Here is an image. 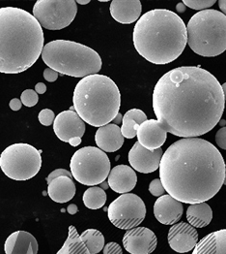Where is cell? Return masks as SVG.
Wrapping results in <instances>:
<instances>
[{"label": "cell", "mask_w": 226, "mask_h": 254, "mask_svg": "<svg viewBox=\"0 0 226 254\" xmlns=\"http://www.w3.org/2000/svg\"><path fill=\"white\" fill-rule=\"evenodd\" d=\"M41 57L48 68L75 78L83 79L98 74L103 65L96 51L81 43L69 40H54L45 44Z\"/></svg>", "instance_id": "8992f818"}, {"label": "cell", "mask_w": 226, "mask_h": 254, "mask_svg": "<svg viewBox=\"0 0 226 254\" xmlns=\"http://www.w3.org/2000/svg\"><path fill=\"white\" fill-rule=\"evenodd\" d=\"M125 250L131 254H152L158 245V239L152 230L146 227H136L123 237Z\"/></svg>", "instance_id": "7c38bea8"}, {"label": "cell", "mask_w": 226, "mask_h": 254, "mask_svg": "<svg viewBox=\"0 0 226 254\" xmlns=\"http://www.w3.org/2000/svg\"><path fill=\"white\" fill-rule=\"evenodd\" d=\"M222 88H223V91H224V94H225V99L226 101V83H225L224 85H222Z\"/></svg>", "instance_id": "f6af8a7d"}, {"label": "cell", "mask_w": 226, "mask_h": 254, "mask_svg": "<svg viewBox=\"0 0 226 254\" xmlns=\"http://www.w3.org/2000/svg\"><path fill=\"white\" fill-rule=\"evenodd\" d=\"M149 191L153 196H156V197H161L165 194V188L160 179H156L151 182L149 186Z\"/></svg>", "instance_id": "1f68e13d"}, {"label": "cell", "mask_w": 226, "mask_h": 254, "mask_svg": "<svg viewBox=\"0 0 226 254\" xmlns=\"http://www.w3.org/2000/svg\"><path fill=\"white\" fill-rule=\"evenodd\" d=\"M147 121V116L139 109H132L123 116L121 133L126 139H134L141 124Z\"/></svg>", "instance_id": "d4e9b609"}, {"label": "cell", "mask_w": 226, "mask_h": 254, "mask_svg": "<svg viewBox=\"0 0 226 254\" xmlns=\"http://www.w3.org/2000/svg\"><path fill=\"white\" fill-rule=\"evenodd\" d=\"M74 109L85 124L102 127L119 114L121 94L117 85L107 76L95 74L82 79L75 87Z\"/></svg>", "instance_id": "5b68a950"}, {"label": "cell", "mask_w": 226, "mask_h": 254, "mask_svg": "<svg viewBox=\"0 0 226 254\" xmlns=\"http://www.w3.org/2000/svg\"><path fill=\"white\" fill-rule=\"evenodd\" d=\"M110 222L122 230L137 227L146 216V207L142 199L133 193H125L116 198L108 207Z\"/></svg>", "instance_id": "8fae6325"}, {"label": "cell", "mask_w": 226, "mask_h": 254, "mask_svg": "<svg viewBox=\"0 0 226 254\" xmlns=\"http://www.w3.org/2000/svg\"><path fill=\"white\" fill-rule=\"evenodd\" d=\"M73 178L83 186L103 184L110 173V160L107 154L96 147H84L77 150L70 163Z\"/></svg>", "instance_id": "ba28073f"}, {"label": "cell", "mask_w": 226, "mask_h": 254, "mask_svg": "<svg viewBox=\"0 0 226 254\" xmlns=\"http://www.w3.org/2000/svg\"><path fill=\"white\" fill-rule=\"evenodd\" d=\"M35 91L38 94H44L46 91V86L43 83H38L37 85H35Z\"/></svg>", "instance_id": "74e56055"}, {"label": "cell", "mask_w": 226, "mask_h": 254, "mask_svg": "<svg viewBox=\"0 0 226 254\" xmlns=\"http://www.w3.org/2000/svg\"><path fill=\"white\" fill-rule=\"evenodd\" d=\"M163 155L164 151L162 148L151 151L136 142L129 152V162L133 169L139 173L149 174L160 168Z\"/></svg>", "instance_id": "5bb4252c"}, {"label": "cell", "mask_w": 226, "mask_h": 254, "mask_svg": "<svg viewBox=\"0 0 226 254\" xmlns=\"http://www.w3.org/2000/svg\"><path fill=\"white\" fill-rule=\"evenodd\" d=\"M56 254H91L75 226L69 227L68 238Z\"/></svg>", "instance_id": "484cf974"}, {"label": "cell", "mask_w": 226, "mask_h": 254, "mask_svg": "<svg viewBox=\"0 0 226 254\" xmlns=\"http://www.w3.org/2000/svg\"><path fill=\"white\" fill-rule=\"evenodd\" d=\"M39 246L32 234L17 231L11 234L4 245L6 254H37Z\"/></svg>", "instance_id": "ffe728a7"}, {"label": "cell", "mask_w": 226, "mask_h": 254, "mask_svg": "<svg viewBox=\"0 0 226 254\" xmlns=\"http://www.w3.org/2000/svg\"><path fill=\"white\" fill-rule=\"evenodd\" d=\"M47 194L56 203H67L76 194V186L69 177H59L48 184Z\"/></svg>", "instance_id": "603a6c76"}, {"label": "cell", "mask_w": 226, "mask_h": 254, "mask_svg": "<svg viewBox=\"0 0 226 254\" xmlns=\"http://www.w3.org/2000/svg\"><path fill=\"white\" fill-rule=\"evenodd\" d=\"M53 131L62 142L69 143L72 138H83L85 123L75 111H64L56 116L53 122Z\"/></svg>", "instance_id": "4fadbf2b"}, {"label": "cell", "mask_w": 226, "mask_h": 254, "mask_svg": "<svg viewBox=\"0 0 226 254\" xmlns=\"http://www.w3.org/2000/svg\"><path fill=\"white\" fill-rule=\"evenodd\" d=\"M103 254H123L121 247L117 243H108L103 248Z\"/></svg>", "instance_id": "836d02e7"}, {"label": "cell", "mask_w": 226, "mask_h": 254, "mask_svg": "<svg viewBox=\"0 0 226 254\" xmlns=\"http://www.w3.org/2000/svg\"><path fill=\"white\" fill-rule=\"evenodd\" d=\"M184 208L181 202L170 195L161 196L154 204V214L159 222L165 225L176 224L183 215Z\"/></svg>", "instance_id": "2e32d148"}, {"label": "cell", "mask_w": 226, "mask_h": 254, "mask_svg": "<svg viewBox=\"0 0 226 254\" xmlns=\"http://www.w3.org/2000/svg\"><path fill=\"white\" fill-rule=\"evenodd\" d=\"M109 10L115 21L122 24H131L140 19L142 6L139 0H114Z\"/></svg>", "instance_id": "d6986e66"}, {"label": "cell", "mask_w": 226, "mask_h": 254, "mask_svg": "<svg viewBox=\"0 0 226 254\" xmlns=\"http://www.w3.org/2000/svg\"><path fill=\"white\" fill-rule=\"evenodd\" d=\"M44 32L29 12L17 7L0 8V73L20 74L42 55Z\"/></svg>", "instance_id": "3957f363"}, {"label": "cell", "mask_w": 226, "mask_h": 254, "mask_svg": "<svg viewBox=\"0 0 226 254\" xmlns=\"http://www.w3.org/2000/svg\"><path fill=\"white\" fill-rule=\"evenodd\" d=\"M69 144H70L72 147H78L79 145L82 144V138H80V137L72 138V139L69 141Z\"/></svg>", "instance_id": "f35d334b"}, {"label": "cell", "mask_w": 226, "mask_h": 254, "mask_svg": "<svg viewBox=\"0 0 226 254\" xmlns=\"http://www.w3.org/2000/svg\"><path fill=\"white\" fill-rule=\"evenodd\" d=\"M77 3H79V4H82V5H85V4H88L90 1L89 0H85V1H81V0H78V1H76Z\"/></svg>", "instance_id": "ee69618b"}, {"label": "cell", "mask_w": 226, "mask_h": 254, "mask_svg": "<svg viewBox=\"0 0 226 254\" xmlns=\"http://www.w3.org/2000/svg\"><path fill=\"white\" fill-rule=\"evenodd\" d=\"M219 5L222 10V13L226 16V0H220Z\"/></svg>", "instance_id": "60d3db41"}, {"label": "cell", "mask_w": 226, "mask_h": 254, "mask_svg": "<svg viewBox=\"0 0 226 254\" xmlns=\"http://www.w3.org/2000/svg\"><path fill=\"white\" fill-rule=\"evenodd\" d=\"M102 187H103V189H107V188H108V186H107L104 182L102 184Z\"/></svg>", "instance_id": "bcb514c9"}, {"label": "cell", "mask_w": 226, "mask_h": 254, "mask_svg": "<svg viewBox=\"0 0 226 254\" xmlns=\"http://www.w3.org/2000/svg\"><path fill=\"white\" fill-rule=\"evenodd\" d=\"M122 120H123V117H122V115H121V114H118V115H117V117H116V118L113 120V122H114V125H115V124H119V123H120Z\"/></svg>", "instance_id": "7bdbcfd3"}, {"label": "cell", "mask_w": 226, "mask_h": 254, "mask_svg": "<svg viewBox=\"0 0 226 254\" xmlns=\"http://www.w3.org/2000/svg\"><path fill=\"white\" fill-rule=\"evenodd\" d=\"M58 76H59V73H57L56 71H54L50 68H46L44 71V78L45 81H47L49 83L55 82L58 79Z\"/></svg>", "instance_id": "d590c367"}, {"label": "cell", "mask_w": 226, "mask_h": 254, "mask_svg": "<svg viewBox=\"0 0 226 254\" xmlns=\"http://www.w3.org/2000/svg\"><path fill=\"white\" fill-rule=\"evenodd\" d=\"M216 143L223 149L226 150V127L221 128L216 134Z\"/></svg>", "instance_id": "e575fe53"}, {"label": "cell", "mask_w": 226, "mask_h": 254, "mask_svg": "<svg viewBox=\"0 0 226 254\" xmlns=\"http://www.w3.org/2000/svg\"><path fill=\"white\" fill-rule=\"evenodd\" d=\"M133 41L136 52L147 62L170 64L185 50L186 26L180 16L170 10H151L136 23Z\"/></svg>", "instance_id": "277c9868"}, {"label": "cell", "mask_w": 226, "mask_h": 254, "mask_svg": "<svg viewBox=\"0 0 226 254\" xmlns=\"http://www.w3.org/2000/svg\"><path fill=\"white\" fill-rule=\"evenodd\" d=\"M197 243L198 233L196 229L184 221L172 225L168 231V244L178 254L193 251Z\"/></svg>", "instance_id": "9a60e30c"}, {"label": "cell", "mask_w": 226, "mask_h": 254, "mask_svg": "<svg viewBox=\"0 0 226 254\" xmlns=\"http://www.w3.org/2000/svg\"><path fill=\"white\" fill-rule=\"evenodd\" d=\"M21 105H22V103H21V100L18 99V98L12 99V100L10 101V104H9V106H10V108H11L13 111H19V110H21Z\"/></svg>", "instance_id": "8d00e7d4"}, {"label": "cell", "mask_w": 226, "mask_h": 254, "mask_svg": "<svg viewBox=\"0 0 226 254\" xmlns=\"http://www.w3.org/2000/svg\"><path fill=\"white\" fill-rule=\"evenodd\" d=\"M187 44L198 56L218 57L226 51V16L217 10H203L187 23Z\"/></svg>", "instance_id": "52a82bcc"}, {"label": "cell", "mask_w": 226, "mask_h": 254, "mask_svg": "<svg viewBox=\"0 0 226 254\" xmlns=\"http://www.w3.org/2000/svg\"><path fill=\"white\" fill-rule=\"evenodd\" d=\"M84 206L90 210H99L106 202V193L102 188L92 187L84 192L83 197Z\"/></svg>", "instance_id": "4316f807"}, {"label": "cell", "mask_w": 226, "mask_h": 254, "mask_svg": "<svg viewBox=\"0 0 226 254\" xmlns=\"http://www.w3.org/2000/svg\"><path fill=\"white\" fill-rule=\"evenodd\" d=\"M138 143L151 151L162 148L167 138V132L156 120H147L137 129Z\"/></svg>", "instance_id": "e0dca14e"}, {"label": "cell", "mask_w": 226, "mask_h": 254, "mask_svg": "<svg viewBox=\"0 0 226 254\" xmlns=\"http://www.w3.org/2000/svg\"><path fill=\"white\" fill-rule=\"evenodd\" d=\"M185 5L183 3V2H181V3H178L177 4V7H176V9H177V11L178 12H180V13H183V12H185Z\"/></svg>", "instance_id": "b9f144b4"}, {"label": "cell", "mask_w": 226, "mask_h": 254, "mask_svg": "<svg viewBox=\"0 0 226 254\" xmlns=\"http://www.w3.org/2000/svg\"><path fill=\"white\" fill-rule=\"evenodd\" d=\"M226 167L219 149L200 138H184L165 150L160 180L165 191L185 204L213 198L224 186Z\"/></svg>", "instance_id": "7a4b0ae2"}, {"label": "cell", "mask_w": 226, "mask_h": 254, "mask_svg": "<svg viewBox=\"0 0 226 254\" xmlns=\"http://www.w3.org/2000/svg\"><path fill=\"white\" fill-rule=\"evenodd\" d=\"M41 167L40 151L29 144L11 145L0 155V168L11 180H30L39 173Z\"/></svg>", "instance_id": "9c48e42d"}, {"label": "cell", "mask_w": 226, "mask_h": 254, "mask_svg": "<svg viewBox=\"0 0 226 254\" xmlns=\"http://www.w3.org/2000/svg\"><path fill=\"white\" fill-rule=\"evenodd\" d=\"M67 211L70 213V214H76L77 212H79V208L77 205L75 204H71L69 205V207L67 208Z\"/></svg>", "instance_id": "ab89813d"}, {"label": "cell", "mask_w": 226, "mask_h": 254, "mask_svg": "<svg viewBox=\"0 0 226 254\" xmlns=\"http://www.w3.org/2000/svg\"><path fill=\"white\" fill-rule=\"evenodd\" d=\"M59 177H69V178H71V179H72V178H73V175H72V173H71V172H69L68 170H54L53 172H51V173L48 175V177H47V179H46L47 185H48L52 180H54V179H56V178H59Z\"/></svg>", "instance_id": "d6a6232c"}, {"label": "cell", "mask_w": 226, "mask_h": 254, "mask_svg": "<svg viewBox=\"0 0 226 254\" xmlns=\"http://www.w3.org/2000/svg\"><path fill=\"white\" fill-rule=\"evenodd\" d=\"M186 218L188 223L194 228H203L211 223L213 211L207 203L192 204L187 208Z\"/></svg>", "instance_id": "cb8c5ba5"}, {"label": "cell", "mask_w": 226, "mask_h": 254, "mask_svg": "<svg viewBox=\"0 0 226 254\" xmlns=\"http://www.w3.org/2000/svg\"><path fill=\"white\" fill-rule=\"evenodd\" d=\"M192 254H226V229L208 234L197 243Z\"/></svg>", "instance_id": "7402d4cb"}, {"label": "cell", "mask_w": 226, "mask_h": 254, "mask_svg": "<svg viewBox=\"0 0 226 254\" xmlns=\"http://www.w3.org/2000/svg\"><path fill=\"white\" fill-rule=\"evenodd\" d=\"M224 185H226V179H225V183H224Z\"/></svg>", "instance_id": "c3c4849f"}, {"label": "cell", "mask_w": 226, "mask_h": 254, "mask_svg": "<svg viewBox=\"0 0 226 254\" xmlns=\"http://www.w3.org/2000/svg\"><path fill=\"white\" fill-rule=\"evenodd\" d=\"M226 99L217 78L200 66H183L165 73L155 85L153 109L168 133L197 138L222 120Z\"/></svg>", "instance_id": "6da1fadb"}, {"label": "cell", "mask_w": 226, "mask_h": 254, "mask_svg": "<svg viewBox=\"0 0 226 254\" xmlns=\"http://www.w3.org/2000/svg\"><path fill=\"white\" fill-rule=\"evenodd\" d=\"M183 3L186 7L193 10H199L200 12L209 7H212L216 3V0H184Z\"/></svg>", "instance_id": "f546056e"}, {"label": "cell", "mask_w": 226, "mask_h": 254, "mask_svg": "<svg viewBox=\"0 0 226 254\" xmlns=\"http://www.w3.org/2000/svg\"><path fill=\"white\" fill-rule=\"evenodd\" d=\"M108 187L116 193L125 194L133 190L137 183V177L130 166L117 165L112 170L107 177Z\"/></svg>", "instance_id": "ac0fdd59"}, {"label": "cell", "mask_w": 226, "mask_h": 254, "mask_svg": "<svg viewBox=\"0 0 226 254\" xmlns=\"http://www.w3.org/2000/svg\"><path fill=\"white\" fill-rule=\"evenodd\" d=\"M225 124H226V122H225V121H223V122H222V124H221V125H222V126H224V125H225Z\"/></svg>", "instance_id": "7dc6e473"}, {"label": "cell", "mask_w": 226, "mask_h": 254, "mask_svg": "<svg viewBox=\"0 0 226 254\" xmlns=\"http://www.w3.org/2000/svg\"><path fill=\"white\" fill-rule=\"evenodd\" d=\"M95 142L100 149L105 152H115L122 148L124 137L121 128L117 125L108 124L99 127L95 135Z\"/></svg>", "instance_id": "44dd1931"}, {"label": "cell", "mask_w": 226, "mask_h": 254, "mask_svg": "<svg viewBox=\"0 0 226 254\" xmlns=\"http://www.w3.org/2000/svg\"><path fill=\"white\" fill-rule=\"evenodd\" d=\"M21 101L25 107H28V108L34 107L39 101L38 93L35 90L26 89L21 93Z\"/></svg>", "instance_id": "f1b7e54d"}, {"label": "cell", "mask_w": 226, "mask_h": 254, "mask_svg": "<svg viewBox=\"0 0 226 254\" xmlns=\"http://www.w3.org/2000/svg\"><path fill=\"white\" fill-rule=\"evenodd\" d=\"M81 238L91 254H99L104 248V237L99 230L87 229Z\"/></svg>", "instance_id": "83f0119b"}, {"label": "cell", "mask_w": 226, "mask_h": 254, "mask_svg": "<svg viewBox=\"0 0 226 254\" xmlns=\"http://www.w3.org/2000/svg\"><path fill=\"white\" fill-rule=\"evenodd\" d=\"M38 119H39V122L42 126L49 127L53 124V122L55 120V115H54L53 111H51L49 109H44L39 113Z\"/></svg>", "instance_id": "4dcf8cb0"}, {"label": "cell", "mask_w": 226, "mask_h": 254, "mask_svg": "<svg viewBox=\"0 0 226 254\" xmlns=\"http://www.w3.org/2000/svg\"><path fill=\"white\" fill-rule=\"evenodd\" d=\"M77 13V2L74 0H38L32 15L42 27L60 30L73 22Z\"/></svg>", "instance_id": "30bf717a"}]
</instances>
